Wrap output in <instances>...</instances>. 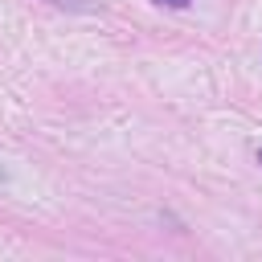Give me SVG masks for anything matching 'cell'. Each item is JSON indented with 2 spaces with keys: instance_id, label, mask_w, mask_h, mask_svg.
Masks as SVG:
<instances>
[{
  "instance_id": "6da1fadb",
  "label": "cell",
  "mask_w": 262,
  "mask_h": 262,
  "mask_svg": "<svg viewBox=\"0 0 262 262\" xmlns=\"http://www.w3.org/2000/svg\"><path fill=\"white\" fill-rule=\"evenodd\" d=\"M49 4H57V8H82V0H49Z\"/></svg>"
},
{
  "instance_id": "7a4b0ae2",
  "label": "cell",
  "mask_w": 262,
  "mask_h": 262,
  "mask_svg": "<svg viewBox=\"0 0 262 262\" xmlns=\"http://www.w3.org/2000/svg\"><path fill=\"white\" fill-rule=\"evenodd\" d=\"M160 4H172V8H180V4H188V0H160Z\"/></svg>"
}]
</instances>
